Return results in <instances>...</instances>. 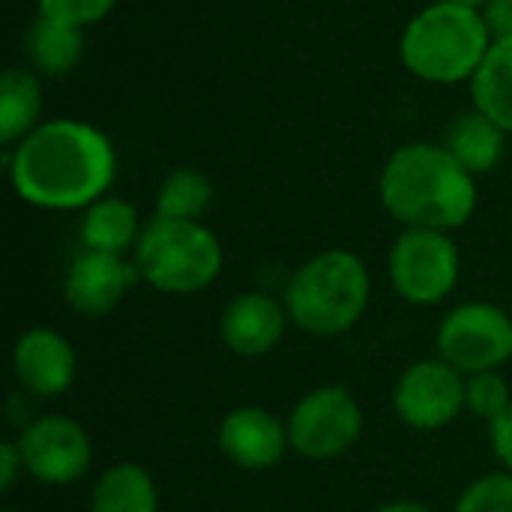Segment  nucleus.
<instances>
[{
  "label": "nucleus",
  "mask_w": 512,
  "mask_h": 512,
  "mask_svg": "<svg viewBox=\"0 0 512 512\" xmlns=\"http://www.w3.org/2000/svg\"><path fill=\"white\" fill-rule=\"evenodd\" d=\"M117 177L111 138L87 120H42L9 153L15 195L39 210H87Z\"/></svg>",
  "instance_id": "f257e3e1"
},
{
  "label": "nucleus",
  "mask_w": 512,
  "mask_h": 512,
  "mask_svg": "<svg viewBox=\"0 0 512 512\" xmlns=\"http://www.w3.org/2000/svg\"><path fill=\"white\" fill-rule=\"evenodd\" d=\"M381 204L405 228L459 231L477 210V177L444 147L411 141L393 150L381 171Z\"/></svg>",
  "instance_id": "f03ea898"
},
{
  "label": "nucleus",
  "mask_w": 512,
  "mask_h": 512,
  "mask_svg": "<svg viewBox=\"0 0 512 512\" xmlns=\"http://www.w3.org/2000/svg\"><path fill=\"white\" fill-rule=\"evenodd\" d=\"M372 279L351 249H324L303 261L285 288V309L297 330L309 336H342L366 315Z\"/></svg>",
  "instance_id": "7ed1b4c3"
},
{
  "label": "nucleus",
  "mask_w": 512,
  "mask_h": 512,
  "mask_svg": "<svg viewBox=\"0 0 512 512\" xmlns=\"http://www.w3.org/2000/svg\"><path fill=\"white\" fill-rule=\"evenodd\" d=\"M492 42L480 9L438 0L408 21L399 39V57L420 81L456 84L474 78Z\"/></svg>",
  "instance_id": "20e7f679"
},
{
  "label": "nucleus",
  "mask_w": 512,
  "mask_h": 512,
  "mask_svg": "<svg viewBox=\"0 0 512 512\" xmlns=\"http://www.w3.org/2000/svg\"><path fill=\"white\" fill-rule=\"evenodd\" d=\"M132 252L141 282L171 297L210 288L219 279L225 261L222 243L207 225L165 216H153L144 225Z\"/></svg>",
  "instance_id": "39448f33"
},
{
  "label": "nucleus",
  "mask_w": 512,
  "mask_h": 512,
  "mask_svg": "<svg viewBox=\"0 0 512 512\" xmlns=\"http://www.w3.org/2000/svg\"><path fill=\"white\" fill-rule=\"evenodd\" d=\"M387 273L402 300L414 306H438L459 285V246L447 231L405 228L390 249Z\"/></svg>",
  "instance_id": "423d86ee"
},
{
  "label": "nucleus",
  "mask_w": 512,
  "mask_h": 512,
  "mask_svg": "<svg viewBox=\"0 0 512 512\" xmlns=\"http://www.w3.org/2000/svg\"><path fill=\"white\" fill-rule=\"evenodd\" d=\"M435 342L438 357L462 375L501 372L512 360V315L486 300L462 303L444 315Z\"/></svg>",
  "instance_id": "0eeeda50"
},
{
  "label": "nucleus",
  "mask_w": 512,
  "mask_h": 512,
  "mask_svg": "<svg viewBox=\"0 0 512 512\" xmlns=\"http://www.w3.org/2000/svg\"><path fill=\"white\" fill-rule=\"evenodd\" d=\"M291 450L312 462H327L348 453L363 435V408L339 384L309 390L288 414Z\"/></svg>",
  "instance_id": "6e6552de"
},
{
  "label": "nucleus",
  "mask_w": 512,
  "mask_h": 512,
  "mask_svg": "<svg viewBox=\"0 0 512 512\" xmlns=\"http://www.w3.org/2000/svg\"><path fill=\"white\" fill-rule=\"evenodd\" d=\"M24 471L42 486H69L90 474L93 441L81 423L63 414H45L15 438Z\"/></svg>",
  "instance_id": "1a4fd4ad"
},
{
  "label": "nucleus",
  "mask_w": 512,
  "mask_h": 512,
  "mask_svg": "<svg viewBox=\"0 0 512 512\" xmlns=\"http://www.w3.org/2000/svg\"><path fill=\"white\" fill-rule=\"evenodd\" d=\"M396 417L417 432H438L465 411V375L447 360H417L393 390Z\"/></svg>",
  "instance_id": "9d476101"
},
{
  "label": "nucleus",
  "mask_w": 512,
  "mask_h": 512,
  "mask_svg": "<svg viewBox=\"0 0 512 512\" xmlns=\"http://www.w3.org/2000/svg\"><path fill=\"white\" fill-rule=\"evenodd\" d=\"M141 282L135 261L111 252H90L81 249L63 279V300L75 315L102 318L114 312L123 297Z\"/></svg>",
  "instance_id": "9b49d317"
},
{
  "label": "nucleus",
  "mask_w": 512,
  "mask_h": 512,
  "mask_svg": "<svg viewBox=\"0 0 512 512\" xmlns=\"http://www.w3.org/2000/svg\"><path fill=\"white\" fill-rule=\"evenodd\" d=\"M222 456L240 471H270L282 465L291 450L288 423L258 405H240L228 411L216 429Z\"/></svg>",
  "instance_id": "f8f14e48"
},
{
  "label": "nucleus",
  "mask_w": 512,
  "mask_h": 512,
  "mask_svg": "<svg viewBox=\"0 0 512 512\" xmlns=\"http://www.w3.org/2000/svg\"><path fill=\"white\" fill-rule=\"evenodd\" d=\"M78 372V357L72 342L51 327H30L18 336L12 348V375L21 390L54 399L63 396Z\"/></svg>",
  "instance_id": "ddd939ff"
},
{
  "label": "nucleus",
  "mask_w": 512,
  "mask_h": 512,
  "mask_svg": "<svg viewBox=\"0 0 512 512\" xmlns=\"http://www.w3.org/2000/svg\"><path fill=\"white\" fill-rule=\"evenodd\" d=\"M288 324L291 318L285 300H276L264 291H246L222 309L219 336L222 345L237 357H264L282 342Z\"/></svg>",
  "instance_id": "4468645a"
},
{
  "label": "nucleus",
  "mask_w": 512,
  "mask_h": 512,
  "mask_svg": "<svg viewBox=\"0 0 512 512\" xmlns=\"http://www.w3.org/2000/svg\"><path fill=\"white\" fill-rule=\"evenodd\" d=\"M24 54L36 75L63 78L84 57V30L36 15V21L24 33Z\"/></svg>",
  "instance_id": "2eb2a0df"
},
{
  "label": "nucleus",
  "mask_w": 512,
  "mask_h": 512,
  "mask_svg": "<svg viewBox=\"0 0 512 512\" xmlns=\"http://www.w3.org/2000/svg\"><path fill=\"white\" fill-rule=\"evenodd\" d=\"M474 177L480 174H489L498 168V162L504 159V150H507V132L492 120L486 117L483 111L471 108L465 114H459L444 141H441Z\"/></svg>",
  "instance_id": "dca6fc26"
},
{
  "label": "nucleus",
  "mask_w": 512,
  "mask_h": 512,
  "mask_svg": "<svg viewBox=\"0 0 512 512\" xmlns=\"http://www.w3.org/2000/svg\"><path fill=\"white\" fill-rule=\"evenodd\" d=\"M141 231H144V225L138 219L135 204H129L126 198H117V195H105L84 210L78 234H81V249L123 255L126 249L138 246Z\"/></svg>",
  "instance_id": "f3484780"
},
{
  "label": "nucleus",
  "mask_w": 512,
  "mask_h": 512,
  "mask_svg": "<svg viewBox=\"0 0 512 512\" xmlns=\"http://www.w3.org/2000/svg\"><path fill=\"white\" fill-rule=\"evenodd\" d=\"M42 123V84L33 69L9 66L0 78V144L15 147Z\"/></svg>",
  "instance_id": "a211bd4d"
},
{
  "label": "nucleus",
  "mask_w": 512,
  "mask_h": 512,
  "mask_svg": "<svg viewBox=\"0 0 512 512\" xmlns=\"http://www.w3.org/2000/svg\"><path fill=\"white\" fill-rule=\"evenodd\" d=\"M90 512H159L156 483L135 462L111 465L90 492Z\"/></svg>",
  "instance_id": "6ab92c4d"
},
{
  "label": "nucleus",
  "mask_w": 512,
  "mask_h": 512,
  "mask_svg": "<svg viewBox=\"0 0 512 512\" xmlns=\"http://www.w3.org/2000/svg\"><path fill=\"white\" fill-rule=\"evenodd\" d=\"M474 108L512 135V39H495L471 78Z\"/></svg>",
  "instance_id": "aec40b11"
},
{
  "label": "nucleus",
  "mask_w": 512,
  "mask_h": 512,
  "mask_svg": "<svg viewBox=\"0 0 512 512\" xmlns=\"http://www.w3.org/2000/svg\"><path fill=\"white\" fill-rule=\"evenodd\" d=\"M213 198H216V189L207 174H201L198 168H177L162 180L156 192V216L201 222Z\"/></svg>",
  "instance_id": "412c9836"
},
{
  "label": "nucleus",
  "mask_w": 512,
  "mask_h": 512,
  "mask_svg": "<svg viewBox=\"0 0 512 512\" xmlns=\"http://www.w3.org/2000/svg\"><path fill=\"white\" fill-rule=\"evenodd\" d=\"M512 405L510 381L501 372L465 375V411L492 423Z\"/></svg>",
  "instance_id": "4be33fe9"
},
{
  "label": "nucleus",
  "mask_w": 512,
  "mask_h": 512,
  "mask_svg": "<svg viewBox=\"0 0 512 512\" xmlns=\"http://www.w3.org/2000/svg\"><path fill=\"white\" fill-rule=\"evenodd\" d=\"M453 512H512V474H486L462 489Z\"/></svg>",
  "instance_id": "5701e85b"
},
{
  "label": "nucleus",
  "mask_w": 512,
  "mask_h": 512,
  "mask_svg": "<svg viewBox=\"0 0 512 512\" xmlns=\"http://www.w3.org/2000/svg\"><path fill=\"white\" fill-rule=\"evenodd\" d=\"M114 6H117V0H36L39 15L81 27V30L105 21L114 12Z\"/></svg>",
  "instance_id": "b1692460"
},
{
  "label": "nucleus",
  "mask_w": 512,
  "mask_h": 512,
  "mask_svg": "<svg viewBox=\"0 0 512 512\" xmlns=\"http://www.w3.org/2000/svg\"><path fill=\"white\" fill-rule=\"evenodd\" d=\"M489 441H492L495 459L504 465V471L512 474V405L498 420L489 423Z\"/></svg>",
  "instance_id": "393cba45"
},
{
  "label": "nucleus",
  "mask_w": 512,
  "mask_h": 512,
  "mask_svg": "<svg viewBox=\"0 0 512 512\" xmlns=\"http://www.w3.org/2000/svg\"><path fill=\"white\" fill-rule=\"evenodd\" d=\"M480 12L492 39H512V0H489Z\"/></svg>",
  "instance_id": "a878e982"
},
{
  "label": "nucleus",
  "mask_w": 512,
  "mask_h": 512,
  "mask_svg": "<svg viewBox=\"0 0 512 512\" xmlns=\"http://www.w3.org/2000/svg\"><path fill=\"white\" fill-rule=\"evenodd\" d=\"M18 474H24V459L15 441H3L0 444V492H12V486L18 483Z\"/></svg>",
  "instance_id": "bb28decb"
},
{
  "label": "nucleus",
  "mask_w": 512,
  "mask_h": 512,
  "mask_svg": "<svg viewBox=\"0 0 512 512\" xmlns=\"http://www.w3.org/2000/svg\"><path fill=\"white\" fill-rule=\"evenodd\" d=\"M375 512H435L432 507L420 504V501H393V504H384Z\"/></svg>",
  "instance_id": "cd10ccee"
},
{
  "label": "nucleus",
  "mask_w": 512,
  "mask_h": 512,
  "mask_svg": "<svg viewBox=\"0 0 512 512\" xmlns=\"http://www.w3.org/2000/svg\"><path fill=\"white\" fill-rule=\"evenodd\" d=\"M450 3H459V6H468V9H483L489 0H450Z\"/></svg>",
  "instance_id": "c85d7f7f"
},
{
  "label": "nucleus",
  "mask_w": 512,
  "mask_h": 512,
  "mask_svg": "<svg viewBox=\"0 0 512 512\" xmlns=\"http://www.w3.org/2000/svg\"><path fill=\"white\" fill-rule=\"evenodd\" d=\"M0 512H18V510H12V507H6V510H0Z\"/></svg>",
  "instance_id": "c756f323"
}]
</instances>
